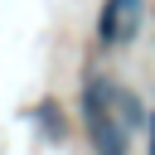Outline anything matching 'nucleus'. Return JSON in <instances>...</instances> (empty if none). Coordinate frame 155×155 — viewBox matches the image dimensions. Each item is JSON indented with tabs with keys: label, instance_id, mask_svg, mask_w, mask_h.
<instances>
[{
	"label": "nucleus",
	"instance_id": "obj_2",
	"mask_svg": "<svg viewBox=\"0 0 155 155\" xmlns=\"http://www.w3.org/2000/svg\"><path fill=\"white\" fill-rule=\"evenodd\" d=\"M140 29V0H107L102 10V44H126Z\"/></svg>",
	"mask_w": 155,
	"mask_h": 155
},
{
	"label": "nucleus",
	"instance_id": "obj_1",
	"mask_svg": "<svg viewBox=\"0 0 155 155\" xmlns=\"http://www.w3.org/2000/svg\"><path fill=\"white\" fill-rule=\"evenodd\" d=\"M116 102H121V92L107 78H92L82 92V121L92 131L97 155H126V126H116Z\"/></svg>",
	"mask_w": 155,
	"mask_h": 155
}]
</instances>
